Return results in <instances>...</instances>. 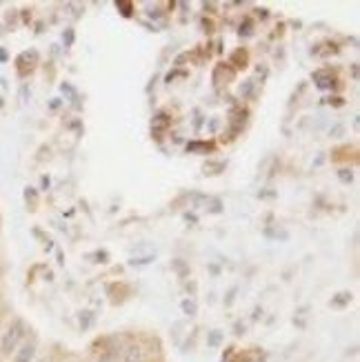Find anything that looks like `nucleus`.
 I'll return each mask as SVG.
<instances>
[{
    "instance_id": "nucleus-2",
    "label": "nucleus",
    "mask_w": 360,
    "mask_h": 362,
    "mask_svg": "<svg viewBox=\"0 0 360 362\" xmlns=\"http://www.w3.org/2000/svg\"><path fill=\"white\" fill-rule=\"evenodd\" d=\"M36 351H38V344L36 340L31 338V340H25L18 349L13 351L11 356V362H34L36 360Z\"/></svg>"
},
{
    "instance_id": "nucleus-5",
    "label": "nucleus",
    "mask_w": 360,
    "mask_h": 362,
    "mask_svg": "<svg viewBox=\"0 0 360 362\" xmlns=\"http://www.w3.org/2000/svg\"><path fill=\"white\" fill-rule=\"evenodd\" d=\"M182 309H185L187 313H190V316H194V313H196V305L190 303V300H185V303H182Z\"/></svg>"
},
{
    "instance_id": "nucleus-1",
    "label": "nucleus",
    "mask_w": 360,
    "mask_h": 362,
    "mask_svg": "<svg viewBox=\"0 0 360 362\" xmlns=\"http://www.w3.org/2000/svg\"><path fill=\"white\" fill-rule=\"evenodd\" d=\"M27 340V325L23 318H13L7 329L3 332V336H0V354H3L5 358L13 356V351L21 347V344Z\"/></svg>"
},
{
    "instance_id": "nucleus-4",
    "label": "nucleus",
    "mask_w": 360,
    "mask_h": 362,
    "mask_svg": "<svg viewBox=\"0 0 360 362\" xmlns=\"http://www.w3.org/2000/svg\"><path fill=\"white\" fill-rule=\"evenodd\" d=\"M347 303H352V293H347V291L338 293V298H334V300H332L334 307H342V305H347Z\"/></svg>"
},
{
    "instance_id": "nucleus-7",
    "label": "nucleus",
    "mask_w": 360,
    "mask_h": 362,
    "mask_svg": "<svg viewBox=\"0 0 360 362\" xmlns=\"http://www.w3.org/2000/svg\"><path fill=\"white\" fill-rule=\"evenodd\" d=\"M38 362H47V360H38Z\"/></svg>"
},
{
    "instance_id": "nucleus-3",
    "label": "nucleus",
    "mask_w": 360,
    "mask_h": 362,
    "mask_svg": "<svg viewBox=\"0 0 360 362\" xmlns=\"http://www.w3.org/2000/svg\"><path fill=\"white\" fill-rule=\"evenodd\" d=\"M122 362H145V354H143V349L138 347V344H129V347L124 349V360Z\"/></svg>"
},
{
    "instance_id": "nucleus-6",
    "label": "nucleus",
    "mask_w": 360,
    "mask_h": 362,
    "mask_svg": "<svg viewBox=\"0 0 360 362\" xmlns=\"http://www.w3.org/2000/svg\"><path fill=\"white\" fill-rule=\"evenodd\" d=\"M98 362H116V356H114V354H107V356H103Z\"/></svg>"
}]
</instances>
